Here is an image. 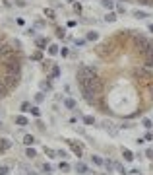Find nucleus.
Wrapping results in <instances>:
<instances>
[{
	"instance_id": "f257e3e1",
	"label": "nucleus",
	"mask_w": 153,
	"mask_h": 175,
	"mask_svg": "<svg viewBox=\"0 0 153 175\" xmlns=\"http://www.w3.org/2000/svg\"><path fill=\"white\" fill-rule=\"evenodd\" d=\"M76 84L87 105L110 117L143 115L153 107V39L138 29L114 31L78 66Z\"/></svg>"
},
{
	"instance_id": "f03ea898",
	"label": "nucleus",
	"mask_w": 153,
	"mask_h": 175,
	"mask_svg": "<svg viewBox=\"0 0 153 175\" xmlns=\"http://www.w3.org/2000/svg\"><path fill=\"white\" fill-rule=\"evenodd\" d=\"M66 142H68V146H70V150H72V152L76 154L78 158H81V156H84V150H81V146L78 144V142H74V140H66Z\"/></svg>"
},
{
	"instance_id": "7ed1b4c3",
	"label": "nucleus",
	"mask_w": 153,
	"mask_h": 175,
	"mask_svg": "<svg viewBox=\"0 0 153 175\" xmlns=\"http://www.w3.org/2000/svg\"><path fill=\"white\" fill-rule=\"evenodd\" d=\"M35 45L39 51H43V49H49V45H51V41H49V37H37L35 39Z\"/></svg>"
},
{
	"instance_id": "20e7f679",
	"label": "nucleus",
	"mask_w": 153,
	"mask_h": 175,
	"mask_svg": "<svg viewBox=\"0 0 153 175\" xmlns=\"http://www.w3.org/2000/svg\"><path fill=\"white\" fill-rule=\"evenodd\" d=\"M74 171H76L78 175H87V173H89V167L84 164V161H78L76 167H74Z\"/></svg>"
},
{
	"instance_id": "39448f33",
	"label": "nucleus",
	"mask_w": 153,
	"mask_h": 175,
	"mask_svg": "<svg viewBox=\"0 0 153 175\" xmlns=\"http://www.w3.org/2000/svg\"><path fill=\"white\" fill-rule=\"evenodd\" d=\"M122 2H130V4H138V6L153 8V0H122Z\"/></svg>"
},
{
	"instance_id": "423d86ee",
	"label": "nucleus",
	"mask_w": 153,
	"mask_h": 175,
	"mask_svg": "<svg viewBox=\"0 0 153 175\" xmlns=\"http://www.w3.org/2000/svg\"><path fill=\"white\" fill-rule=\"evenodd\" d=\"M122 158H124V161H134L136 154L132 152V150H128V148H122Z\"/></svg>"
},
{
	"instance_id": "0eeeda50",
	"label": "nucleus",
	"mask_w": 153,
	"mask_h": 175,
	"mask_svg": "<svg viewBox=\"0 0 153 175\" xmlns=\"http://www.w3.org/2000/svg\"><path fill=\"white\" fill-rule=\"evenodd\" d=\"M12 148V140H8V138H0V152H8V150Z\"/></svg>"
},
{
	"instance_id": "6e6552de",
	"label": "nucleus",
	"mask_w": 153,
	"mask_h": 175,
	"mask_svg": "<svg viewBox=\"0 0 153 175\" xmlns=\"http://www.w3.org/2000/svg\"><path fill=\"white\" fill-rule=\"evenodd\" d=\"M58 76H60V66L58 64H52L51 74H49V80H54V78H58Z\"/></svg>"
},
{
	"instance_id": "1a4fd4ad",
	"label": "nucleus",
	"mask_w": 153,
	"mask_h": 175,
	"mask_svg": "<svg viewBox=\"0 0 153 175\" xmlns=\"http://www.w3.org/2000/svg\"><path fill=\"white\" fill-rule=\"evenodd\" d=\"M16 124H18V127H25V124H29V119H27L25 115H18L16 117Z\"/></svg>"
},
{
	"instance_id": "9d476101",
	"label": "nucleus",
	"mask_w": 153,
	"mask_h": 175,
	"mask_svg": "<svg viewBox=\"0 0 153 175\" xmlns=\"http://www.w3.org/2000/svg\"><path fill=\"white\" fill-rule=\"evenodd\" d=\"M64 107H66V109H70V111H76V101H74L72 97L64 99Z\"/></svg>"
},
{
	"instance_id": "9b49d317",
	"label": "nucleus",
	"mask_w": 153,
	"mask_h": 175,
	"mask_svg": "<svg viewBox=\"0 0 153 175\" xmlns=\"http://www.w3.org/2000/svg\"><path fill=\"white\" fill-rule=\"evenodd\" d=\"M58 53H60L58 45H54V43H52V45H49V55H51V57H56Z\"/></svg>"
},
{
	"instance_id": "f8f14e48",
	"label": "nucleus",
	"mask_w": 153,
	"mask_h": 175,
	"mask_svg": "<svg viewBox=\"0 0 153 175\" xmlns=\"http://www.w3.org/2000/svg\"><path fill=\"white\" fill-rule=\"evenodd\" d=\"M35 142H37V140L33 138L31 134H25V136H23V144H25V146H33Z\"/></svg>"
},
{
	"instance_id": "ddd939ff",
	"label": "nucleus",
	"mask_w": 153,
	"mask_h": 175,
	"mask_svg": "<svg viewBox=\"0 0 153 175\" xmlns=\"http://www.w3.org/2000/svg\"><path fill=\"white\" fill-rule=\"evenodd\" d=\"M142 127H143V128H147V130H151V127H153V121L146 117V119H142Z\"/></svg>"
},
{
	"instance_id": "4468645a",
	"label": "nucleus",
	"mask_w": 153,
	"mask_h": 175,
	"mask_svg": "<svg viewBox=\"0 0 153 175\" xmlns=\"http://www.w3.org/2000/svg\"><path fill=\"white\" fill-rule=\"evenodd\" d=\"M85 39H87V41H97V39H99V33H97V31H87Z\"/></svg>"
},
{
	"instance_id": "2eb2a0df",
	"label": "nucleus",
	"mask_w": 153,
	"mask_h": 175,
	"mask_svg": "<svg viewBox=\"0 0 153 175\" xmlns=\"http://www.w3.org/2000/svg\"><path fill=\"white\" fill-rule=\"evenodd\" d=\"M52 80H47V82H41V90H45V91H51L52 90V84H51Z\"/></svg>"
},
{
	"instance_id": "dca6fc26",
	"label": "nucleus",
	"mask_w": 153,
	"mask_h": 175,
	"mask_svg": "<svg viewBox=\"0 0 153 175\" xmlns=\"http://www.w3.org/2000/svg\"><path fill=\"white\" fill-rule=\"evenodd\" d=\"M54 35L58 37V39H64V37H66V29H64V27H56Z\"/></svg>"
},
{
	"instance_id": "f3484780",
	"label": "nucleus",
	"mask_w": 153,
	"mask_h": 175,
	"mask_svg": "<svg viewBox=\"0 0 153 175\" xmlns=\"http://www.w3.org/2000/svg\"><path fill=\"white\" fill-rule=\"evenodd\" d=\"M91 161L95 165H105V160H103L101 156H91Z\"/></svg>"
},
{
	"instance_id": "a211bd4d",
	"label": "nucleus",
	"mask_w": 153,
	"mask_h": 175,
	"mask_svg": "<svg viewBox=\"0 0 153 175\" xmlns=\"http://www.w3.org/2000/svg\"><path fill=\"white\" fill-rule=\"evenodd\" d=\"M45 154H47V156L49 158H58V156H56V152H54V150H52V148H49V146H45Z\"/></svg>"
},
{
	"instance_id": "6ab92c4d",
	"label": "nucleus",
	"mask_w": 153,
	"mask_h": 175,
	"mask_svg": "<svg viewBox=\"0 0 153 175\" xmlns=\"http://www.w3.org/2000/svg\"><path fill=\"white\" fill-rule=\"evenodd\" d=\"M25 156H27V158H29V160H33V158H35V156H37V152H35V150H33V148H31V146H27V150H25Z\"/></svg>"
},
{
	"instance_id": "aec40b11",
	"label": "nucleus",
	"mask_w": 153,
	"mask_h": 175,
	"mask_svg": "<svg viewBox=\"0 0 153 175\" xmlns=\"http://www.w3.org/2000/svg\"><path fill=\"white\" fill-rule=\"evenodd\" d=\"M29 113H31L33 117H41V109H39V107H37V105H31Z\"/></svg>"
},
{
	"instance_id": "412c9836",
	"label": "nucleus",
	"mask_w": 153,
	"mask_h": 175,
	"mask_svg": "<svg viewBox=\"0 0 153 175\" xmlns=\"http://www.w3.org/2000/svg\"><path fill=\"white\" fill-rule=\"evenodd\" d=\"M134 18H138V20H146V18H147V14H146V12H142V10H136V12H134Z\"/></svg>"
},
{
	"instance_id": "4be33fe9",
	"label": "nucleus",
	"mask_w": 153,
	"mask_h": 175,
	"mask_svg": "<svg viewBox=\"0 0 153 175\" xmlns=\"http://www.w3.org/2000/svg\"><path fill=\"white\" fill-rule=\"evenodd\" d=\"M58 169H60V171H64V173H68V171H70V164H66V161H60Z\"/></svg>"
},
{
	"instance_id": "5701e85b",
	"label": "nucleus",
	"mask_w": 153,
	"mask_h": 175,
	"mask_svg": "<svg viewBox=\"0 0 153 175\" xmlns=\"http://www.w3.org/2000/svg\"><path fill=\"white\" fill-rule=\"evenodd\" d=\"M114 167H116V171H118V173H120V175H126V173H128V169H126V167H124V165H122V164H116V165H114Z\"/></svg>"
},
{
	"instance_id": "b1692460",
	"label": "nucleus",
	"mask_w": 153,
	"mask_h": 175,
	"mask_svg": "<svg viewBox=\"0 0 153 175\" xmlns=\"http://www.w3.org/2000/svg\"><path fill=\"white\" fill-rule=\"evenodd\" d=\"M29 109H31V105H29L27 101H23V103H22V107H19V111H22V113H27Z\"/></svg>"
},
{
	"instance_id": "393cba45",
	"label": "nucleus",
	"mask_w": 153,
	"mask_h": 175,
	"mask_svg": "<svg viewBox=\"0 0 153 175\" xmlns=\"http://www.w3.org/2000/svg\"><path fill=\"white\" fill-rule=\"evenodd\" d=\"M43 101H45V94H43V91H39V94L35 95V103H43Z\"/></svg>"
},
{
	"instance_id": "a878e982",
	"label": "nucleus",
	"mask_w": 153,
	"mask_h": 175,
	"mask_svg": "<svg viewBox=\"0 0 153 175\" xmlns=\"http://www.w3.org/2000/svg\"><path fill=\"white\" fill-rule=\"evenodd\" d=\"M29 58H33V60H39V62H41V60H43V58H45V57H43V55H41V53H39V51H37V53H33V55H31Z\"/></svg>"
},
{
	"instance_id": "bb28decb",
	"label": "nucleus",
	"mask_w": 153,
	"mask_h": 175,
	"mask_svg": "<svg viewBox=\"0 0 153 175\" xmlns=\"http://www.w3.org/2000/svg\"><path fill=\"white\" fill-rule=\"evenodd\" d=\"M84 123H85V124H95V119H93L91 115H85V117H84Z\"/></svg>"
},
{
	"instance_id": "cd10ccee",
	"label": "nucleus",
	"mask_w": 153,
	"mask_h": 175,
	"mask_svg": "<svg viewBox=\"0 0 153 175\" xmlns=\"http://www.w3.org/2000/svg\"><path fill=\"white\" fill-rule=\"evenodd\" d=\"M105 169H107V171L110 173V171H113V169H114V164H113V161H109V160H107V161H105Z\"/></svg>"
},
{
	"instance_id": "c85d7f7f",
	"label": "nucleus",
	"mask_w": 153,
	"mask_h": 175,
	"mask_svg": "<svg viewBox=\"0 0 153 175\" xmlns=\"http://www.w3.org/2000/svg\"><path fill=\"white\" fill-rule=\"evenodd\" d=\"M143 140H146V142H151V140H153V132H151V130H147L146 134H143Z\"/></svg>"
},
{
	"instance_id": "c756f323",
	"label": "nucleus",
	"mask_w": 153,
	"mask_h": 175,
	"mask_svg": "<svg viewBox=\"0 0 153 175\" xmlns=\"http://www.w3.org/2000/svg\"><path fill=\"white\" fill-rule=\"evenodd\" d=\"M43 12H45V16H47V18H51V20H52V18H54V12H52V10H51V8H45V10H43Z\"/></svg>"
},
{
	"instance_id": "7c9ffc66",
	"label": "nucleus",
	"mask_w": 153,
	"mask_h": 175,
	"mask_svg": "<svg viewBox=\"0 0 153 175\" xmlns=\"http://www.w3.org/2000/svg\"><path fill=\"white\" fill-rule=\"evenodd\" d=\"M101 4H103L105 8H113V6H114V2H113V0H101Z\"/></svg>"
},
{
	"instance_id": "2f4dec72",
	"label": "nucleus",
	"mask_w": 153,
	"mask_h": 175,
	"mask_svg": "<svg viewBox=\"0 0 153 175\" xmlns=\"http://www.w3.org/2000/svg\"><path fill=\"white\" fill-rule=\"evenodd\" d=\"M23 33H25L27 37H35V29H33V27H27V29H25V31H23Z\"/></svg>"
},
{
	"instance_id": "473e14b6",
	"label": "nucleus",
	"mask_w": 153,
	"mask_h": 175,
	"mask_svg": "<svg viewBox=\"0 0 153 175\" xmlns=\"http://www.w3.org/2000/svg\"><path fill=\"white\" fill-rule=\"evenodd\" d=\"M105 20H107V22H116V16L110 12V14H107V16H105Z\"/></svg>"
},
{
	"instance_id": "72a5a7b5",
	"label": "nucleus",
	"mask_w": 153,
	"mask_h": 175,
	"mask_svg": "<svg viewBox=\"0 0 153 175\" xmlns=\"http://www.w3.org/2000/svg\"><path fill=\"white\" fill-rule=\"evenodd\" d=\"M146 158L153 161V148H147V150H146Z\"/></svg>"
},
{
	"instance_id": "f704fd0d",
	"label": "nucleus",
	"mask_w": 153,
	"mask_h": 175,
	"mask_svg": "<svg viewBox=\"0 0 153 175\" xmlns=\"http://www.w3.org/2000/svg\"><path fill=\"white\" fill-rule=\"evenodd\" d=\"M14 4H16V6H19V8H25V6H27V2H25V0H16Z\"/></svg>"
},
{
	"instance_id": "c9c22d12",
	"label": "nucleus",
	"mask_w": 153,
	"mask_h": 175,
	"mask_svg": "<svg viewBox=\"0 0 153 175\" xmlns=\"http://www.w3.org/2000/svg\"><path fill=\"white\" fill-rule=\"evenodd\" d=\"M43 171L51 173V171H52V165H51V164H43Z\"/></svg>"
},
{
	"instance_id": "e433bc0d",
	"label": "nucleus",
	"mask_w": 153,
	"mask_h": 175,
	"mask_svg": "<svg viewBox=\"0 0 153 175\" xmlns=\"http://www.w3.org/2000/svg\"><path fill=\"white\" fill-rule=\"evenodd\" d=\"M56 156L58 158H68V154H66L64 150H56Z\"/></svg>"
},
{
	"instance_id": "4c0bfd02",
	"label": "nucleus",
	"mask_w": 153,
	"mask_h": 175,
	"mask_svg": "<svg viewBox=\"0 0 153 175\" xmlns=\"http://www.w3.org/2000/svg\"><path fill=\"white\" fill-rule=\"evenodd\" d=\"M85 41H87V39H76V41H74V45H76V47H81Z\"/></svg>"
},
{
	"instance_id": "58836bf2",
	"label": "nucleus",
	"mask_w": 153,
	"mask_h": 175,
	"mask_svg": "<svg viewBox=\"0 0 153 175\" xmlns=\"http://www.w3.org/2000/svg\"><path fill=\"white\" fill-rule=\"evenodd\" d=\"M8 171H10V169H8L6 165H2V167H0V175H8Z\"/></svg>"
},
{
	"instance_id": "ea45409f",
	"label": "nucleus",
	"mask_w": 153,
	"mask_h": 175,
	"mask_svg": "<svg viewBox=\"0 0 153 175\" xmlns=\"http://www.w3.org/2000/svg\"><path fill=\"white\" fill-rule=\"evenodd\" d=\"M128 173H132V175H140V173H142V171H140L138 167H134V169H130V171H128Z\"/></svg>"
},
{
	"instance_id": "a19ab883",
	"label": "nucleus",
	"mask_w": 153,
	"mask_h": 175,
	"mask_svg": "<svg viewBox=\"0 0 153 175\" xmlns=\"http://www.w3.org/2000/svg\"><path fill=\"white\" fill-rule=\"evenodd\" d=\"M116 12H118V14H124V6H122V4H118V6H116Z\"/></svg>"
},
{
	"instance_id": "79ce46f5",
	"label": "nucleus",
	"mask_w": 153,
	"mask_h": 175,
	"mask_svg": "<svg viewBox=\"0 0 153 175\" xmlns=\"http://www.w3.org/2000/svg\"><path fill=\"white\" fill-rule=\"evenodd\" d=\"M74 10H76L78 14H80V12H81V6H80V4H76V2H74Z\"/></svg>"
},
{
	"instance_id": "37998d69",
	"label": "nucleus",
	"mask_w": 153,
	"mask_h": 175,
	"mask_svg": "<svg viewBox=\"0 0 153 175\" xmlns=\"http://www.w3.org/2000/svg\"><path fill=\"white\" fill-rule=\"evenodd\" d=\"M35 26H37V27H43V26H45V22H43V20H37Z\"/></svg>"
},
{
	"instance_id": "c03bdc74",
	"label": "nucleus",
	"mask_w": 153,
	"mask_h": 175,
	"mask_svg": "<svg viewBox=\"0 0 153 175\" xmlns=\"http://www.w3.org/2000/svg\"><path fill=\"white\" fill-rule=\"evenodd\" d=\"M35 124H37V128H39V130H45V124H43V123H39V121H37Z\"/></svg>"
},
{
	"instance_id": "a18cd8bd",
	"label": "nucleus",
	"mask_w": 153,
	"mask_h": 175,
	"mask_svg": "<svg viewBox=\"0 0 153 175\" xmlns=\"http://www.w3.org/2000/svg\"><path fill=\"white\" fill-rule=\"evenodd\" d=\"M132 127H134L132 123H124V124H122V128H132Z\"/></svg>"
},
{
	"instance_id": "49530a36",
	"label": "nucleus",
	"mask_w": 153,
	"mask_h": 175,
	"mask_svg": "<svg viewBox=\"0 0 153 175\" xmlns=\"http://www.w3.org/2000/svg\"><path fill=\"white\" fill-rule=\"evenodd\" d=\"M27 175H37V173L35 171H27Z\"/></svg>"
},
{
	"instance_id": "de8ad7c7",
	"label": "nucleus",
	"mask_w": 153,
	"mask_h": 175,
	"mask_svg": "<svg viewBox=\"0 0 153 175\" xmlns=\"http://www.w3.org/2000/svg\"><path fill=\"white\" fill-rule=\"evenodd\" d=\"M68 2H76V0H68Z\"/></svg>"
},
{
	"instance_id": "09e8293b",
	"label": "nucleus",
	"mask_w": 153,
	"mask_h": 175,
	"mask_svg": "<svg viewBox=\"0 0 153 175\" xmlns=\"http://www.w3.org/2000/svg\"><path fill=\"white\" fill-rule=\"evenodd\" d=\"M0 127H2V121H0Z\"/></svg>"
}]
</instances>
